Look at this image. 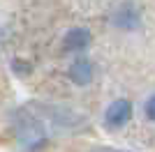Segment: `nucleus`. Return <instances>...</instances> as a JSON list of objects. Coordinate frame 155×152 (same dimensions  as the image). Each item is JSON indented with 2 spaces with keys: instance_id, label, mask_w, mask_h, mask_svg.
<instances>
[{
  "instance_id": "nucleus-1",
  "label": "nucleus",
  "mask_w": 155,
  "mask_h": 152,
  "mask_svg": "<svg viewBox=\"0 0 155 152\" xmlns=\"http://www.w3.org/2000/svg\"><path fill=\"white\" fill-rule=\"evenodd\" d=\"M130 115H132V104L127 99H116L109 104L107 113H104V125L109 129H118L130 120Z\"/></svg>"
},
{
  "instance_id": "nucleus-2",
  "label": "nucleus",
  "mask_w": 155,
  "mask_h": 152,
  "mask_svg": "<svg viewBox=\"0 0 155 152\" xmlns=\"http://www.w3.org/2000/svg\"><path fill=\"white\" fill-rule=\"evenodd\" d=\"M91 46V30L86 28H74L63 37V51L67 53H81Z\"/></svg>"
},
{
  "instance_id": "nucleus-3",
  "label": "nucleus",
  "mask_w": 155,
  "mask_h": 152,
  "mask_svg": "<svg viewBox=\"0 0 155 152\" xmlns=\"http://www.w3.org/2000/svg\"><path fill=\"white\" fill-rule=\"evenodd\" d=\"M70 78L77 85H88L93 81V65L91 60H86V58H77L70 67Z\"/></svg>"
},
{
  "instance_id": "nucleus-4",
  "label": "nucleus",
  "mask_w": 155,
  "mask_h": 152,
  "mask_svg": "<svg viewBox=\"0 0 155 152\" xmlns=\"http://www.w3.org/2000/svg\"><path fill=\"white\" fill-rule=\"evenodd\" d=\"M114 23H116L118 28H123V30H132V28L139 25V14H137L134 7L123 5L116 14H114Z\"/></svg>"
},
{
  "instance_id": "nucleus-5",
  "label": "nucleus",
  "mask_w": 155,
  "mask_h": 152,
  "mask_svg": "<svg viewBox=\"0 0 155 152\" xmlns=\"http://www.w3.org/2000/svg\"><path fill=\"white\" fill-rule=\"evenodd\" d=\"M146 115H148V120L155 122V95L150 97L148 101H146Z\"/></svg>"
},
{
  "instance_id": "nucleus-6",
  "label": "nucleus",
  "mask_w": 155,
  "mask_h": 152,
  "mask_svg": "<svg viewBox=\"0 0 155 152\" xmlns=\"http://www.w3.org/2000/svg\"><path fill=\"white\" fill-rule=\"evenodd\" d=\"M104 152H111V150H104Z\"/></svg>"
}]
</instances>
